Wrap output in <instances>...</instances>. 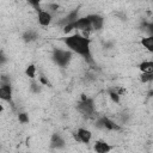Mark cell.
<instances>
[{
    "label": "cell",
    "mask_w": 153,
    "mask_h": 153,
    "mask_svg": "<svg viewBox=\"0 0 153 153\" xmlns=\"http://www.w3.org/2000/svg\"><path fill=\"white\" fill-rule=\"evenodd\" d=\"M63 42L71 49V51H74L76 54L81 55L90 63L93 62L91 50H90V38H85L80 33H74L72 36L65 37Z\"/></svg>",
    "instance_id": "obj_1"
},
{
    "label": "cell",
    "mask_w": 153,
    "mask_h": 153,
    "mask_svg": "<svg viewBox=\"0 0 153 153\" xmlns=\"http://www.w3.org/2000/svg\"><path fill=\"white\" fill-rule=\"evenodd\" d=\"M53 61L60 67H67L69 61L72 60V53L69 50L55 49L53 53Z\"/></svg>",
    "instance_id": "obj_2"
},
{
    "label": "cell",
    "mask_w": 153,
    "mask_h": 153,
    "mask_svg": "<svg viewBox=\"0 0 153 153\" xmlns=\"http://www.w3.org/2000/svg\"><path fill=\"white\" fill-rule=\"evenodd\" d=\"M78 110L87 117L92 116L94 114V102H93V99L88 98L86 94H81V100L78 103Z\"/></svg>",
    "instance_id": "obj_3"
},
{
    "label": "cell",
    "mask_w": 153,
    "mask_h": 153,
    "mask_svg": "<svg viewBox=\"0 0 153 153\" xmlns=\"http://www.w3.org/2000/svg\"><path fill=\"white\" fill-rule=\"evenodd\" d=\"M96 126L98 128H103V129H108V130H121V126H118L116 122H114L112 120H110L109 117H99L96 122Z\"/></svg>",
    "instance_id": "obj_4"
},
{
    "label": "cell",
    "mask_w": 153,
    "mask_h": 153,
    "mask_svg": "<svg viewBox=\"0 0 153 153\" xmlns=\"http://www.w3.org/2000/svg\"><path fill=\"white\" fill-rule=\"evenodd\" d=\"M93 149H94L96 153H109V152L112 149V146L109 145L106 141L97 140V141H94Z\"/></svg>",
    "instance_id": "obj_5"
},
{
    "label": "cell",
    "mask_w": 153,
    "mask_h": 153,
    "mask_svg": "<svg viewBox=\"0 0 153 153\" xmlns=\"http://www.w3.org/2000/svg\"><path fill=\"white\" fill-rule=\"evenodd\" d=\"M86 17H87V19H88L90 23H91L92 30H100V29L103 27L104 19H103L100 16H98V14H88V16H86Z\"/></svg>",
    "instance_id": "obj_6"
},
{
    "label": "cell",
    "mask_w": 153,
    "mask_h": 153,
    "mask_svg": "<svg viewBox=\"0 0 153 153\" xmlns=\"http://www.w3.org/2000/svg\"><path fill=\"white\" fill-rule=\"evenodd\" d=\"M0 99L6 100V102H11V99H12V87H11L10 84L0 85Z\"/></svg>",
    "instance_id": "obj_7"
},
{
    "label": "cell",
    "mask_w": 153,
    "mask_h": 153,
    "mask_svg": "<svg viewBox=\"0 0 153 153\" xmlns=\"http://www.w3.org/2000/svg\"><path fill=\"white\" fill-rule=\"evenodd\" d=\"M38 23L42 25V26H48L50 23H51V19H53V16L45 11V10H39L38 11Z\"/></svg>",
    "instance_id": "obj_8"
},
{
    "label": "cell",
    "mask_w": 153,
    "mask_h": 153,
    "mask_svg": "<svg viewBox=\"0 0 153 153\" xmlns=\"http://www.w3.org/2000/svg\"><path fill=\"white\" fill-rule=\"evenodd\" d=\"M76 135H78L80 142H82V143H88L91 141V137H92V133L85 128H79L76 131Z\"/></svg>",
    "instance_id": "obj_9"
},
{
    "label": "cell",
    "mask_w": 153,
    "mask_h": 153,
    "mask_svg": "<svg viewBox=\"0 0 153 153\" xmlns=\"http://www.w3.org/2000/svg\"><path fill=\"white\" fill-rule=\"evenodd\" d=\"M50 147L53 148H62L65 147V140L60 134H54L50 140Z\"/></svg>",
    "instance_id": "obj_10"
},
{
    "label": "cell",
    "mask_w": 153,
    "mask_h": 153,
    "mask_svg": "<svg viewBox=\"0 0 153 153\" xmlns=\"http://www.w3.org/2000/svg\"><path fill=\"white\" fill-rule=\"evenodd\" d=\"M141 44H142L148 51H153V36H148V37L141 38Z\"/></svg>",
    "instance_id": "obj_11"
},
{
    "label": "cell",
    "mask_w": 153,
    "mask_h": 153,
    "mask_svg": "<svg viewBox=\"0 0 153 153\" xmlns=\"http://www.w3.org/2000/svg\"><path fill=\"white\" fill-rule=\"evenodd\" d=\"M37 38V33L33 30H27L23 33V41L24 42H32Z\"/></svg>",
    "instance_id": "obj_12"
},
{
    "label": "cell",
    "mask_w": 153,
    "mask_h": 153,
    "mask_svg": "<svg viewBox=\"0 0 153 153\" xmlns=\"http://www.w3.org/2000/svg\"><path fill=\"white\" fill-rule=\"evenodd\" d=\"M140 71L142 73H146V72H153V62L152 61H143L140 63L139 66Z\"/></svg>",
    "instance_id": "obj_13"
},
{
    "label": "cell",
    "mask_w": 153,
    "mask_h": 153,
    "mask_svg": "<svg viewBox=\"0 0 153 153\" xmlns=\"http://www.w3.org/2000/svg\"><path fill=\"white\" fill-rule=\"evenodd\" d=\"M25 74L30 79H35L36 78V67H35V65H29L25 69Z\"/></svg>",
    "instance_id": "obj_14"
},
{
    "label": "cell",
    "mask_w": 153,
    "mask_h": 153,
    "mask_svg": "<svg viewBox=\"0 0 153 153\" xmlns=\"http://www.w3.org/2000/svg\"><path fill=\"white\" fill-rule=\"evenodd\" d=\"M140 80L142 82H151L153 80V72H146L140 75Z\"/></svg>",
    "instance_id": "obj_15"
},
{
    "label": "cell",
    "mask_w": 153,
    "mask_h": 153,
    "mask_svg": "<svg viewBox=\"0 0 153 153\" xmlns=\"http://www.w3.org/2000/svg\"><path fill=\"white\" fill-rule=\"evenodd\" d=\"M108 94H109V97H110V99L114 102V103H116V104H120V96L115 92V90H109L108 91Z\"/></svg>",
    "instance_id": "obj_16"
},
{
    "label": "cell",
    "mask_w": 153,
    "mask_h": 153,
    "mask_svg": "<svg viewBox=\"0 0 153 153\" xmlns=\"http://www.w3.org/2000/svg\"><path fill=\"white\" fill-rule=\"evenodd\" d=\"M18 121H19L20 123H27V122H29V116H27V114L20 112V114L18 115Z\"/></svg>",
    "instance_id": "obj_17"
},
{
    "label": "cell",
    "mask_w": 153,
    "mask_h": 153,
    "mask_svg": "<svg viewBox=\"0 0 153 153\" xmlns=\"http://www.w3.org/2000/svg\"><path fill=\"white\" fill-rule=\"evenodd\" d=\"M31 91L32 92H35V93H38L39 91H41V87H39V84L38 82H36V81H32V84H31Z\"/></svg>",
    "instance_id": "obj_18"
},
{
    "label": "cell",
    "mask_w": 153,
    "mask_h": 153,
    "mask_svg": "<svg viewBox=\"0 0 153 153\" xmlns=\"http://www.w3.org/2000/svg\"><path fill=\"white\" fill-rule=\"evenodd\" d=\"M39 81H41V84H43V85H50L49 81H48V79H45L44 75H41V76H39Z\"/></svg>",
    "instance_id": "obj_19"
},
{
    "label": "cell",
    "mask_w": 153,
    "mask_h": 153,
    "mask_svg": "<svg viewBox=\"0 0 153 153\" xmlns=\"http://www.w3.org/2000/svg\"><path fill=\"white\" fill-rule=\"evenodd\" d=\"M5 61H6V56L2 53H0V65H2Z\"/></svg>",
    "instance_id": "obj_20"
},
{
    "label": "cell",
    "mask_w": 153,
    "mask_h": 153,
    "mask_svg": "<svg viewBox=\"0 0 153 153\" xmlns=\"http://www.w3.org/2000/svg\"><path fill=\"white\" fill-rule=\"evenodd\" d=\"M2 110H4V106H2V105H1V104H0V114H1V112H2Z\"/></svg>",
    "instance_id": "obj_21"
}]
</instances>
